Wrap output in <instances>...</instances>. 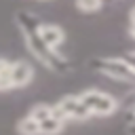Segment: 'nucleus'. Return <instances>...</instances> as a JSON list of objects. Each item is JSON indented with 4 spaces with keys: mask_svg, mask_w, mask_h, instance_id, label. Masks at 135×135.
Instances as JSON below:
<instances>
[{
    "mask_svg": "<svg viewBox=\"0 0 135 135\" xmlns=\"http://www.w3.org/2000/svg\"><path fill=\"white\" fill-rule=\"evenodd\" d=\"M21 21H23V32H25V40H27V46L32 49V53L42 61L46 63L49 68H57V65H63V59L57 55V51H51L38 36V30H36V23H32L30 19L25 21L23 15H19Z\"/></svg>",
    "mask_w": 135,
    "mask_h": 135,
    "instance_id": "1",
    "label": "nucleus"
},
{
    "mask_svg": "<svg viewBox=\"0 0 135 135\" xmlns=\"http://www.w3.org/2000/svg\"><path fill=\"white\" fill-rule=\"evenodd\" d=\"M78 97H80V101L89 108L91 116H95V114H97V116H110V114H114L116 108H118L116 97H112L110 93L97 91V89H86V91H82Z\"/></svg>",
    "mask_w": 135,
    "mask_h": 135,
    "instance_id": "2",
    "label": "nucleus"
},
{
    "mask_svg": "<svg viewBox=\"0 0 135 135\" xmlns=\"http://www.w3.org/2000/svg\"><path fill=\"white\" fill-rule=\"evenodd\" d=\"M51 114L61 118V120H68V118H74V120H84L91 116L89 108L80 101L78 95H65L61 97L55 105H51Z\"/></svg>",
    "mask_w": 135,
    "mask_h": 135,
    "instance_id": "3",
    "label": "nucleus"
},
{
    "mask_svg": "<svg viewBox=\"0 0 135 135\" xmlns=\"http://www.w3.org/2000/svg\"><path fill=\"white\" fill-rule=\"evenodd\" d=\"M93 65H97V70L110 78L116 80H133L135 74L129 65L127 59H118V57H103V59H95Z\"/></svg>",
    "mask_w": 135,
    "mask_h": 135,
    "instance_id": "4",
    "label": "nucleus"
},
{
    "mask_svg": "<svg viewBox=\"0 0 135 135\" xmlns=\"http://www.w3.org/2000/svg\"><path fill=\"white\" fill-rule=\"evenodd\" d=\"M8 76H11V84L13 89H23L32 82L34 78V68L27 63V61H11V70H8Z\"/></svg>",
    "mask_w": 135,
    "mask_h": 135,
    "instance_id": "5",
    "label": "nucleus"
},
{
    "mask_svg": "<svg viewBox=\"0 0 135 135\" xmlns=\"http://www.w3.org/2000/svg\"><path fill=\"white\" fill-rule=\"evenodd\" d=\"M36 30H38L40 40H42L51 51H55V49L65 40V32H63V27H59V25H55V23H40Z\"/></svg>",
    "mask_w": 135,
    "mask_h": 135,
    "instance_id": "6",
    "label": "nucleus"
},
{
    "mask_svg": "<svg viewBox=\"0 0 135 135\" xmlns=\"http://www.w3.org/2000/svg\"><path fill=\"white\" fill-rule=\"evenodd\" d=\"M63 122L65 120H61V118H57V116L51 114L49 118H44V120L38 122V131H40V135H57V133H61Z\"/></svg>",
    "mask_w": 135,
    "mask_h": 135,
    "instance_id": "7",
    "label": "nucleus"
},
{
    "mask_svg": "<svg viewBox=\"0 0 135 135\" xmlns=\"http://www.w3.org/2000/svg\"><path fill=\"white\" fill-rule=\"evenodd\" d=\"M17 131L19 135H40L38 131V120H34L32 116H25L17 122Z\"/></svg>",
    "mask_w": 135,
    "mask_h": 135,
    "instance_id": "8",
    "label": "nucleus"
},
{
    "mask_svg": "<svg viewBox=\"0 0 135 135\" xmlns=\"http://www.w3.org/2000/svg\"><path fill=\"white\" fill-rule=\"evenodd\" d=\"M8 70H11V61L4 59V57H0V93L13 89V84H11V76H8Z\"/></svg>",
    "mask_w": 135,
    "mask_h": 135,
    "instance_id": "9",
    "label": "nucleus"
},
{
    "mask_svg": "<svg viewBox=\"0 0 135 135\" xmlns=\"http://www.w3.org/2000/svg\"><path fill=\"white\" fill-rule=\"evenodd\" d=\"M103 6V0H76V8L80 13H97Z\"/></svg>",
    "mask_w": 135,
    "mask_h": 135,
    "instance_id": "10",
    "label": "nucleus"
},
{
    "mask_svg": "<svg viewBox=\"0 0 135 135\" xmlns=\"http://www.w3.org/2000/svg\"><path fill=\"white\" fill-rule=\"evenodd\" d=\"M27 116H32L34 120H44V118H49L51 116V105H46V103H36L32 110H30V114Z\"/></svg>",
    "mask_w": 135,
    "mask_h": 135,
    "instance_id": "11",
    "label": "nucleus"
},
{
    "mask_svg": "<svg viewBox=\"0 0 135 135\" xmlns=\"http://www.w3.org/2000/svg\"><path fill=\"white\" fill-rule=\"evenodd\" d=\"M127 61H129V65H131V70H133V74H135V53H131V55L127 57Z\"/></svg>",
    "mask_w": 135,
    "mask_h": 135,
    "instance_id": "12",
    "label": "nucleus"
},
{
    "mask_svg": "<svg viewBox=\"0 0 135 135\" xmlns=\"http://www.w3.org/2000/svg\"><path fill=\"white\" fill-rule=\"evenodd\" d=\"M129 34H131V38H135V23H131V27H129Z\"/></svg>",
    "mask_w": 135,
    "mask_h": 135,
    "instance_id": "13",
    "label": "nucleus"
},
{
    "mask_svg": "<svg viewBox=\"0 0 135 135\" xmlns=\"http://www.w3.org/2000/svg\"><path fill=\"white\" fill-rule=\"evenodd\" d=\"M129 15H131V23H135V6L131 8V13H129Z\"/></svg>",
    "mask_w": 135,
    "mask_h": 135,
    "instance_id": "14",
    "label": "nucleus"
}]
</instances>
